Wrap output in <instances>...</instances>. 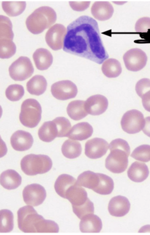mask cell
<instances>
[{"label": "cell", "instance_id": "6da1fadb", "mask_svg": "<svg viewBox=\"0 0 150 235\" xmlns=\"http://www.w3.org/2000/svg\"><path fill=\"white\" fill-rule=\"evenodd\" d=\"M63 50L100 64L109 57L97 22L87 16L79 17L68 25Z\"/></svg>", "mask_w": 150, "mask_h": 235}, {"label": "cell", "instance_id": "7a4b0ae2", "mask_svg": "<svg viewBox=\"0 0 150 235\" xmlns=\"http://www.w3.org/2000/svg\"><path fill=\"white\" fill-rule=\"evenodd\" d=\"M19 229L25 233H58L59 227L54 221L46 220L33 207L27 205L17 212Z\"/></svg>", "mask_w": 150, "mask_h": 235}, {"label": "cell", "instance_id": "3957f363", "mask_svg": "<svg viewBox=\"0 0 150 235\" xmlns=\"http://www.w3.org/2000/svg\"><path fill=\"white\" fill-rule=\"evenodd\" d=\"M110 153L105 160V167L110 172L120 173L127 168L130 147L125 140L117 138L112 140L109 145Z\"/></svg>", "mask_w": 150, "mask_h": 235}, {"label": "cell", "instance_id": "277c9868", "mask_svg": "<svg viewBox=\"0 0 150 235\" xmlns=\"http://www.w3.org/2000/svg\"><path fill=\"white\" fill-rule=\"evenodd\" d=\"M56 19V14L52 8L43 6L36 9L28 17L26 24L30 32L38 34L50 27Z\"/></svg>", "mask_w": 150, "mask_h": 235}, {"label": "cell", "instance_id": "5b68a950", "mask_svg": "<svg viewBox=\"0 0 150 235\" xmlns=\"http://www.w3.org/2000/svg\"><path fill=\"white\" fill-rule=\"evenodd\" d=\"M52 165L50 158L43 155H28L24 157L21 162L22 171L30 176L45 173L51 169Z\"/></svg>", "mask_w": 150, "mask_h": 235}, {"label": "cell", "instance_id": "8992f818", "mask_svg": "<svg viewBox=\"0 0 150 235\" xmlns=\"http://www.w3.org/2000/svg\"><path fill=\"white\" fill-rule=\"evenodd\" d=\"M41 107L35 99L29 98L22 103L19 120L24 126L30 128L36 127L41 118Z\"/></svg>", "mask_w": 150, "mask_h": 235}, {"label": "cell", "instance_id": "52a82bcc", "mask_svg": "<svg viewBox=\"0 0 150 235\" xmlns=\"http://www.w3.org/2000/svg\"><path fill=\"white\" fill-rule=\"evenodd\" d=\"M122 130L129 134L139 132L143 128L145 120L143 114L136 109L128 110L124 114L120 122Z\"/></svg>", "mask_w": 150, "mask_h": 235}, {"label": "cell", "instance_id": "ba28073f", "mask_svg": "<svg viewBox=\"0 0 150 235\" xmlns=\"http://www.w3.org/2000/svg\"><path fill=\"white\" fill-rule=\"evenodd\" d=\"M34 68L30 59L27 57L21 56L13 62L9 68L11 77L16 81H22L30 77Z\"/></svg>", "mask_w": 150, "mask_h": 235}, {"label": "cell", "instance_id": "9c48e42d", "mask_svg": "<svg viewBox=\"0 0 150 235\" xmlns=\"http://www.w3.org/2000/svg\"><path fill=\"white\" fill-rule=\"evenodd\" d=\"M123 60L127 69L132 71H137L146 66L147 57L146 53L139 48L131 49L126 52Z\"/></svg>", "mask_w": 150, "mask_h": 235}, {"label": "cell", "instance_id": "30bf717a", "mask_svg": "<svg viewBox=\"0 0 150 235\" xmlns=\"http://www.w3.org/2000/svg\"><path fill=\"white\" fill-rule=\"evenodd\" d=\"M51 92L56 98L64 100L75 98L78 89L76 85L69 80L59 81L53 84L51 87Z\"/></svg>", "mask_w": 150, "mask_h": 235}, {"label": "cell", "instance_id": "8fae6325", "mask_svg": "<svg viewBox=\"0 0 150 235\" xmlns=\"http://www.w3.org/2000/svg\"><path fill=\"white\" fill-rule=\"evenodd\" d=\"M23 200L27 205L37 206L42 204L46 196L44 187L37 184H32L26 186L23 191Z\"/></svg>", "mask_w": 150, "mask_h": 235}, {"label": "cell", "instance_id": "7c38bea8", "mask_svg": "<svg viewBox=\"0 0 150 235\" xmlns=\"http://www.w3.org/2000/svg\"><path fill=\"white\" fill-rule=\"evenodd\" d=\"M66 31L65 27L62 24H56L51 27L45 36V41L48 46L55 51L62 48Z\"/></svg>", "mask_w": 150, "mask_h": 235}, {"label": "cell", "instance_id": "4fadbf2b", "mask_svg": "<svg viewBox=\"0 0 150 235\" xmlns=\"http://www.w3.org/2000/svg\"><path fill=\"white\" fill-rule=\"evenodd\" d=\"M109 146L108 142L104 139L94 138L88 140L85 143V154L90 159L99 158L106 154Z\"/></svg>", "mask_w": 150, "mask_h": 235}, {"label": "cell", "instance_id": "5bb4252c", "mask_svg": "<svg viewBox=\"0 0 150 235\" xmlns=\"http://www.w3.org/2000/svg\"><path fill=\"white\" fill-rule=\"evenodd\" d=\"M108 104V99L105 96L96 95L90 96L85 101V107L88 114L98 115L105 112Z\"/></svg>", "mask_w": 150, "mask_h": 235}, {"label": "cell", "instance_id": "9a60e30c", "mask_svg": "<svg viewBox=\"0 0 150 235\" xmlns=\"http://www.w3.org/2000/svg\"><path fill=\"white\" fill-rule=\"evenodd\" d=\"M11 145L17 151H23L30 149L32 147L33 139L29 132L22 130L15 132L10 139Z\"/></svg>", "mask_w": 150, "mask_h": 235}, {"label": "cell", "instance_id": "2e32d148", "mask_svg": "<svg viewBox=\"0 0 150 235\" xmlns=\"http://www.w3.org/2000/svg\"><path fill=\"white\" fill-rule=\"evenodd\" d=\"M130 207V203L126 197L118 195L111 199L108 206V210L111 215L122 217L128 212Z\"/></svg>", "mask_w": 150, "mask_h": 235}, {"label": "cell", "instance_id": "e0dca14e", "mask_svg": "<svg viewBox=\"0 0 150 235\" xmlns=\"http://www.w3.org/2000/svg\"><path fill=\"white\" fill-rule=\"evenodd\" d=\"M114 9L111 4L106 1H98L94 2L91 8V12L97 20L104 21L110 19L112 16Z\"/></svg>", "mask_w": 150, "mask_h": 235}, {"label": "cell", "instance_id": "ac0fdd59", "mask_svg": "<svg viewBox=\"0 0 150 235\" xmlns=\"http://www.w3.org/2000/svg\"><path fill=\"white\" fill-rule=\"evenodd\" d=\"M81 219L79 228L82 232L99 233L102 228L100 219L93 214H87Z\"/></svg>", "mask_w": 150, "mask_h": 235}, {"label": "cell", "instance_id": "d6986e66", "mask_svg": "<svg viewBox=\"0 0 150 235\" xmlns=\"http://www.w3.org/2000/svg\"><path fill=\"white\" fill-rule=\"evenodd\" d=\"M93 132V128L90 124L87 122H82L74 125L67 137L71 139L82 141L91 137Z\"/></svg>", "mask_w": 150, "mask_h": 235}, {"label": "cell", "instance_id": "ffe728a7", "mask_svg": "<svg viewBox=\"0 0 150 235\" xmlns=\"http://www.w3.org/2000/svg\"><path fill=\"white\" fill-rule=\"evenodd\" d=\"M88 198L85 190L76 183L67 191L65 198L69 200L72 206H78L84 204Z\"/></svg>", "mask_w": 150, "mask_h": 235}, {"label": "cell", "instance_id": "44dd1931", "mask_svg": "<svg viewBox=\"0 0 150 235\" xmlns=\"http://www.w3.org/2000/svg\"><path fill=\"white\" fill-rule=\"evenodd\" d=\"M128 177L132 181L140 182L148 177L149 171L147 165L144 163L138 161L133 162L127 172Z\"/></svg>", "mask_w": 150, "mask_h": 235}, {"label": "cell", "instance_id": "7402d4cb", "mask_svg": "<svg viewBox=\"0 0 150 235\" xmlns=\"http://www.w3.org/2000/svg\"><path fill=\"white\" fill-rule=\"evenodd\" d=\"M22 178L20 175L13 169H8L1 173L0 182L2 186L6 189L11 190L19 187L21 183Z\"/></svg>", "mask_w": 150, "mask_h": 235}, {"label": "cell", "instance_id": "603a6c76", "mask_svg": "<svg viewBox=\"0 0 150 235\" xmlns=\"http://www.w3.org/2000/svg\"><path fill=\"white\" fill-rule=\"evenodd\" d=\"M33 58L36 68L41 70L47 69L53 62V56L51 53L43 48L37 49L33 54Z\"/></svg>", "mask_w": 150, "mask_h": 235}, {"label": "cell", "instance_id": "cb8c5ba5", "mask_svg": "<svg viewBox=\"0 0 150 235\" xmlns=\"http://www.w3.org/2000/svg\"><path fill=\"white\" fill-rule=\"evenodd\" d=\"M85 101L75 100L70 102L67 109V114L72 120H79L85 117L88 114L85 107Z\"/></svg>", "mask_w": 150, "mask_h": 235}, {"label": "cell", "instance_id": "d4e9b609", "mask_svg": "<svg viewBox=\"0 0 150 235\" xmlns=\"http://www.w3.org/2000/svg\"><path fill=\"white\" fill-rule=\"evenodd\" d=\"M47 81L42 75H36L27 83V90L32 95H39L42 94L46 89Z\"/></svg>", "mask_w": 150, "mask_h": 235}, {"label": "cell", "instance_id": "484cf974", "mask_svg": "<svg viewBox=\"0 0 150 235\" xmlns=\"http://www.w3.org/2000/svg\"><path fill=\"white\" fill-rule=\"evenodd\" d=\"M58 134L57 127L53 120L44 122L38 131L40 139L46 142L53 141L56 137H58Z\"/></svg>", "mask_w": 150, "mask_h": 235}, {"label": "cell", "instance_id": "4316f807", "mask_svg": "<svg viewBox=\"0 0 150 235\" xmlns=\"http://www.w3.org/2000/svg\"><path fill=\"white\" fill-rule=\"evenodd\" d=\"M99 181L98 173L88 170L84 171L79 176L76 184L93 190L98 186Z\"/></svg>", "mask_w": 150, "mask_h": 235}, {"label": "cell", "instance_id": "83f0119b", "mask_svg": "<svg viewBox=\"0 0 150 235\" xmlns=\"http://www.w3.org/2000/svg\"><path fill=\"white\" fill-rule=\"evenodd\" d=\"M76 179L72 176L67 174L60 175L56 180L54 185L57 193L62 197L65 198L67 190L76 183Z\"/></svg>", "mask_w": 150, "mask_h": 235}, {"label": "cell", "instance_id": "f1b7e54d", "mask_svg": "<svg viewBox=\"0 0 150 235\" xmlns=\"http://www.w3.org/2000/svg\"><path fill=\"white\" fill-rule=\"evenodd\" d=\"M61 150L64 157L70 159H73L78 157L81 155L82 149L79 142L68 139L63 143Z\"/></svg>", "mask_w": 150, "mask_h": 235}, {"label": "cell", "instance_id": "f546056e", "mask_svg": "<svg viewBox=\"0 0 150 235\" xmlns=\"http://www.w3.org/2000/svg\"><path fill=\"white\" fill-rule=\"evenodd\" d=\"M101 69L103 74L109 78L117 77L122 71L120 63L114 58H109L106 60L102 64Z\"/></svg>", "mask_w": 150, "mask_h": 235}, {"label": "cell", "instance_id": "4dcf8cb0", "mask_svg": "<svg viewBox=\"0 0 150 235\" xmlns=\"http://www.w3.org/2000/svg\"><path fill=\"white\" fill-rule=\"evenodd\" d=\"M99 178L98 184L93 190L95 192L102 195L110 194L114 187L112 179L108 176L100 173H98Z\"/></svg>", "mask_w": 150, "mask_h": 235}, {"label": "cell", "instance_id": "1f68e13d", "mask_svg": "<svg viewBox=\"0 0 150 235\" xmlns=\"http://www.w3.org/2000/svg\"><path fill=\"white\" fill-rule=\"evenodd\" d=\"M26 6L25 1H3L2 3L3 10L8 16H15L21 14Z\"/></svg>", "mask_w": 150, "mask_h": 235}, {"label": "cell", "instance_id": "d6a6232c", "mask_svg": "<svg viewBox=\"0 0 150 235\" xmlns=\"http://www.w3.org/2000/svg\"><path fill=\"white\" fill-rule=\"evenodd\" d=\"M13 228V215L8 209H2L0 211V232L8 233Z\"/></svg>", "mask_w": 150, "mask_h": 235}, {"label": "cell", "instance_id": "836d02e7", "mask_svg": "<svg viewBox=\"0 0 150 235\" xmlns=\"http://www.w3.org/2000/svg\"><path fill=\"white\" fill-rule=\"evenodd\" d=\"M16 47L12 40L0 39V57L1 58H8L15 53Z\"/></svg>", "mask_w": 150, "mask_h": 235}, {"label": "cell", "instance_id": "e575fe53", "mask_svg": "<svg viewBox=\"0 0 150 235\" xmlns=\"http://www.w3.org/2000/svg\"><path fill=\"white\" fill-rule=\"evenodd\" d=\"M0 39L4 38L13 40L14 34L12 30V24L9 19L0 15Z\"/></svg>", "mask_w": 150, "mask_h": 235}, {"label": "cell", "instance_id": "d590c367", "mask_svg": "<svg viewBox=\"0 0 150 235\" xmlns=\"http://www.w3.org/2000/svg\"><path fill=\"white\" fill-rule=\"evenodd\" d=\"M130 156L135 159L144 162L150 161V145H143L137 147Z\"/></svg>", "mask_w": 150, "mask_h": 235}, {"label": "cell", "instance_id": "8d00e7d4", "mask_svg": "<svg viewBox=\"0 0 150 235\" xmlns=\"http://www.w3.org/2000/svg\"><path fill=\"white\" fill-rule=\"evenodd\" d=\"M53 120L57 128L58 137H67L71 129V125L69 121L63 117H57Z\"/></svg>", "mask_w": 150, "mask_h": 235}, {"label": "cell", "instance_id": "74e56055", "mask_svg": "<svg viewBox=\"0 0 150 235\" xmlns=\"http://www.w3.org/2000/svg\"><path fill=\"white\" fill-rule=\"evenodd\" d=\"M24 93V90L23 86L17 84L9 86L5 91L7 98L12 101L19 100L23 97Z\"/></svg>", "mask_w": 150, "mask_h": 235}, {"label": "cell", "instance_id": "f35d334b", "mask_svg": "<svg viewBox=\"0 0 150 235\" xmlns=\"http://www.w3.org/2000/svg\"><path fill=\"white\" fill-rule=\"evenodd\" d=\"M72 207L73 212L81 219L84 216L94 212L93 204L88 198L83 204Z\"/></svg>", "mask_w": 150, "mask_h": 235}, {"label": "cell", "instance_id": "ab89813d", "mask_svg": "<svg viewBox=\"0 0 150 235\" xmlns=\"http://www.w3.org/2000/svg\"><path fill=\"white\" fill-rule=\"evenodd\" d=\"M150 90V79L143 78L139 80L135 86V90L138 95L141 98L145 92Z\"/></svg>", "mask_w": 150, "mask_h": 235}, {"label": "cell", "instance_id": "60d3db41", "mask_svg": "<svg viewBox=\"0 0 150 235\" xmlns=\"http://www.w3.org/2000/svg\"><path fill=\"white\" fill-rule=\"evenodd\" d=\"M135 30L137 32H145L150 29V18L143 17L138 19L135 25Z\"/></svg>", "mask_w": 150, "mask_h": 235}, {"label": "cell", "instance_id": "b9f144b4", "mask_svg": "<svg viewBox=\"0 0 150 235\" xmlns=\"http://www.w3.org/2000/svg\"><path fill=\"white\" fill-rule=\"evenodd\" d=\"M90 1H70L69 4L72 9L76 11H82L87 9L89 6Z\"/></svg>", "mask_w": 150, "mask_h": 235}, {"label": "cell", "instance_id": "7bdbcfd3", "mask_svg": "<svg viewBox=\"0 0 150 235\" xmlns=\"http://www.w3.org/2000/svg\"><path fill=\"white\" fill-rule=\"evenodd\" d=\"M141 98L144 108L146 110L150 112V90L143 94Z\"/></svg>", "mask_w": 150, "mask_h": 235}, {"label": "cell", "instance_id": "ee69618b", "mask_svg": "<svg viewBox=\"0 0 150 235\" xmlns=\"http://www.w3.org/2000/svg\"><path fill=\"white\" fill-rule=\"evenodd\" d=\"M145 120V125L142 131L144 134L150 137V116L146 117Z\"/></svg>", "mask_w": 150, "mask_h": 235}]
</instances>
